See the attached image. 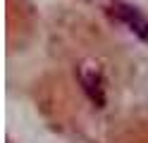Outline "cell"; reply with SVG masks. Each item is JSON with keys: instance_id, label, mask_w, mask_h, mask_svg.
<instances>
[{"instance_id": "cell-1", "label": "cell", "mask_w": 148, "mask_h": 143, "mask_svg": "<svg viewBox=\"0 0 148 143\" xmlns=\"http://www.w3.org/2000/svg\"><path fill=\"white\" fill-rule=\"evenodd\" d=\"M117 17L122 19V22L132 29V31L143 38V41H148V22L141 17V12H138L136 7H129V5H117Z\"/></svg>"}, {"instance_id": "cell-2", "label": "cell", "mask_w": 148, "mask_h": 143, "mask_svg": "<svg viewBox=\"0 0 148 143\" xmlns=\"http://www.w3.org/2000/svg\"><path fill=\"white\" fill-rule=\"evenodd\" d=\"M79 79H81L84 91L88 93V98L93 100V105L96 107H103L105 105V93H103V79H100V74L98 72H88V74L81 72Z\"/></svg>"}]
</instances>
